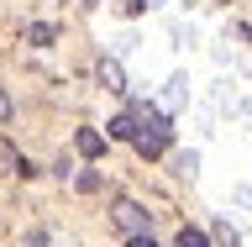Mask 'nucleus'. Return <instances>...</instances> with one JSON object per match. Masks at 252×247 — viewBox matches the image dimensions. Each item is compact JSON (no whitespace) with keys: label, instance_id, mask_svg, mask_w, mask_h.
Segmentation results:
<instances>
[{"label":"nucleus","instance_id":"nucleus-2","mask_svg":"<svg viewBox=\"0 0 252 247\" xmlns=\"http://www.w3.org/2000/svg\"><path fill=\"white\" fill-rule=\"evenodd\" d=\"M110 216H116V226H121L126 237H142V232H153V211H142L137 200H116V211H110Z\"/></svg>","mask_w":252,"mask_h":247},{"label":"nucleus","instance_id":"nucleus-6","mask_svg":"<svg viewBox=\"0 0 252 247\" xmlns=\"http://www.w3.org/2000/svg\"><path fill=\"white\" fill-rule=\"evenodd\" d=\"M179 247H210V237H205L200 226H184V232H179Z\"/></svg>","mask_w":252,"mask_h":247},{"label":"nucleus","instance_id":"nucleus-8","mask_svg":"<svg viewBox=\"0 0 252 247\" xmlns=\"http://www.w3.org/2000/svg\"><path fill=\"white\" fill-rule=\"evenodd\" d=\"M5 121H11V95L0 90V126H5Z\"/></svg>","mask_w":252,"mask_h":247},{"label":"nucleus","instance_id":"nucleus-3","mask_svg":"<svg viewBox=\"0 0 252 247\" xmlns=\"http://www.w3.org/2000/svg\"><path fill=\"white\" fill-rule=\"evenodd\" d=\"M74 147H79V153H84V158H100V153H105V137H100V132H90V126H84V132H74Z\"/></svg>","mask_w":252,"mask_h":247},{"label":"nucleus","instance_id":"nucleus-5","mask_svg":"<svg viewBox=\"0 0 252 247\" xmlns=\"http://www.w3.org/2000/svg\"><path fill=\"white\" fill-rule=\"evenodd\" d=\"M131 132H137V121H131V110H121L116 121L105 126V137H121V142H131Z\"/></svg>","mask_w":252,"mask_h":247},{"label":"nucleus","instance_id":"nucleus-4","mask_svg":"<svg viewBox=\"0 0 252 247\" xmlns=\"http://www.w3.org/2000/svg\"><path fill=\"white\" fill-rule=\"evenodd\" d=\"M100 84H105V90H126V74H121V63H116V58L100 63Z\"/></svg>","mask_w":252,"mask_h":247},{"label":"nucleus","instance_id":"nucleus-7","mask_svg":"<svg viewBox=\"0 0 252 247\" xmlns=\"http://www.w3.org/2000/svg\"><path fill=\"white\" fill-rule=\"evenodd\" d=\"M126 247H158V242H153V232H142V237H126Z\"/></svg>","mask_w":252,"mask_h":247},{"label":"nucleus","instance_id":"nucleus-1","mask_svg":"<svg viewBox=\"0 0 252 247\" xmlns=\"http://www.w3.org/2000/svg\"><path fill=\"white\" fill-rule=\"evenodd\" d=\"M131 121H137V132H131V147H137L142 158H163V153H168L173 126H168V116H163V110L137 106V110H131Z\"/></svg>","mask_w":252,"mask_h":247}]
</instances>
